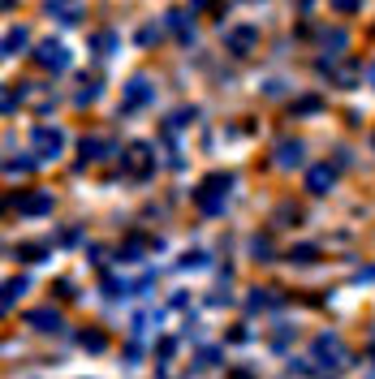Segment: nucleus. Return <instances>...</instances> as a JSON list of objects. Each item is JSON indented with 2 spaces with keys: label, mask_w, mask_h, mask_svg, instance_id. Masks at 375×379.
<instances>
[{
  "label": "nucleus",
  "mask_w": 375,
  "mask_h": 379,
  "mask_svg": "<svg viewBox=\"0 0 375 379\" xmlns=\"http://www.w3.org/2000/svg\"><path fill=\"white\" fill-rule=\"evenodd\" d=\"M27 43H31V35H27V31H22V27H9V31H5V57L27 52Z\"/></svg>",
  "instance_id": "dca6fc26"
},
{
  "label": "nucleus",
  "mask_w": 375,
  "mask_h": 379,
  "mask_svg": "<svg viewBox=\"0 0 375 379\" xmlns=\"http://www.w3.org/2000/svg\"><path fill=\"white\" fill-rule=\"evenodd\" d=\"M220 362V349H203L198 353V366H216Z\"/></svg>",
  "instance_id": "cd10ccee"
},
{
  "label": "nucleus",
  "mask_w": 375,
  "mask_h": 379,
  "mask_svg": "<svg viewBox=\"0 0 375 379\" xmlns=\"http://www.w3.org/2000/svg\"><path fill=\"white\" fill-rule=\"evenodd\" d=\"M13 207L22 216H47V211H52V194H47V190H31V194H22Z\"/></svg>",
  "instance_id": "1a4fd4ad"
},
{
  "label": "nucleus",
  "mask_w": 375,
  "mask_h": 379,
  "mask_svg": "<svg viewBox=\"0 0 375 379\" xmlns=\"http://www.w3.org/2000/svg\"><path fill=\"white\" fill-rule=\"evenodd\" d=\"M302 151H307V147L297 142V138H281V142H277V164H281V168H297V164H302Z\"/></svg>",
  "instance_id": "2eb2a0df"
},
{
  "label": "nucleus",
  "mask_w": 375,
  "mask_h": 379,
  "mask_svg": "<svg viewBox=\"0 0 375 379\" xmlns=\"http://www.w3.org/2000/svg\"><path fill=\"white\" fill-rule=\"evenodd\" d=\"M212 5V0H190V9H207Z\"/></svg>",
  "instance_id": "7c9ffc66"
},
{
  "label": "nucleus",
  "mask_w": 375,
  "mask_h": 379,
  "mask_svg": "<svg viewBox=\"0 0 375 379\" xmlns=\"http://www.w3.org/2000/svg\"><path fill=\"white\" fill-rule=\"evenodd\" d=\"M315 259H319V250H315V246H293V250H289V263H302V267H311Z\"/></svg>",
  "instance_id": "aec40b11"
},
{
  "label": "nucleus",
  "mask_w": 375,
  "mask_h": 379,
  "mask_svg": "<svg viewBox=\"0 0 375 379\" xmlns=\"http://www.w3.org/2000/svg\"><path fill=\"white\" fill-rule=\"evenodd\" d=\"M332 181H337V168H332V164H315V168L307 172V190H311V194H328Z\"/></svg>",
  "instance_id": "f8f14e48"
},
{
  "label": "nucleus",
  "mask_w": 375,
  "mask_h": 379,
  "mask_svg": "<svg viewBox=\"0 0 375 379\" xmlns=\"http://www.w3.org/2000/svg\"><path fill=\"white\" fill-rule=\"evenodd\" d=\"M345 43H349V35H345V31H323V47H328V52H332V47L341 52Z\"/></svg>",
  "instance_id": "5701e85b"
},
{
  "label": "nucleus",
  "mask_w": 375,
  "mask_h": 379,
  "mask_svg": "<svg viewBox=\"0 0 375 379\" xmlns=\"http://www.w3.org/2000/svg\"><path fill=\"white\" fill-rule=\"evenodd\" d=\"M337 57H341V52L319 57V73H323V78H332L337 87H354V82H358V69H354V65H341Z\"/></svg>",
  "instance_id": "423d86ee"
},
{
  "label": "nucleus",
  "mask_w": 375,
  "mask_h": 379,
  "mask_svg": "<svg viewBox=\"0 0 375 379\" xmlns=\"http://www.w3.org/2000/svg\"><path fill=\"white\" fill-rule=\"evenodd\" d=\"M31 164H35V160H5V172H9V177H17V172H31Z\"/></svg>",
  "instance_id": "393cba45"
},
{
  "label": "nucleus",
  "mask_w": 375,
  "mask_h": 379,
  "mask_svg": "<svg viewBox=\"0 0 375 379\" xmlns=\"http://www.w3.org/2000/svg\"><path fill=\"white\" fill-rule=\"evenodd\" d=\"M91 47H95L99 57H112V52H117V31H95V35H91Z\"/></svg>",
  "instance_id": "f3484780"
},
{
  "label": "nucleus",
  "mask_w": 375,
  "mask_h": 379,
  "mask_svg": "<svg viewBox=\"0 0 375 379\" xmlns=\"http://www.w3.org/2000/svg\"><path fill=\"white\" fill-rule=\"evenodd\" d=\"M255 255H259V263H267V259H272V246H267L263 237H255Z\"/></svg>",
  "instance_id": "c85d7f7f"
},
{
  "label": "nucleus",
  "mask_w": 375,
  "mask_h": 379,
  "mask_svg": "<svg viewBox=\"0 0 375 379\" xmlns=\"http://www.w3.org/2000/svg\"><path fill=\"white\" fill-rule=\"evenodd\" d=\"M78 151H82V160H78V164H91V160H108L117 147H112V138H99V134L91 138V134H87V138L78 142Z\"/></svg>",
  "instance_id": "9d476101"
},
{
  "label": "nucleus",
  "mask_w": 375,
  "mask_h": 379,
  "mask_svg": "<svg viewBox=\"0 0 375 379\" xmlns=\"http://www.w3.org/2000/svg\"><path fill=\"white\" fill-rule=\"evenodd\" d=\"M78 341H82V349H91V353H99V349H108V336H104V332H91V327H87V332H82Z\"/></svg>",
  "instance_id": "412c9836"
},
{
  "label": "nucleus",
  "mask_w": 375,
  "mask_h": 379,
  "mask_svg": "<svg viewBox=\"0 0 375 379\" xmlns=\"http://www.w3.org/2000/svg\"><path fill=\"white\" fill-rule=\"evenodd\" d=\"M27 323L35 327V332H61V315L52 311V306H39V311H27Z\"/></svg>",
  "instance_id": "ddd939ff"
},
{
  "label": "nucleus",
  "mask_w": 375,
  "mask_h": 379,
  "mask_svg": "<svg viewBox=\"0 0 375 379\" xmlns=\"http://www.w3.org/2000/svg\"><path fill=\"white\" fill-rule=\"evenodd\" d=\"M229 379H255V375H250V371H233Z\"/></svg>",
  "instance_id": "2f4dec72"
},
{
  "label": "nucleus",
  "mask_w": 375,
  "mask_h": 379,
  "mask_svg": "<svg viewBox=\"0 0 375 379\" xmlns=\"http://www.w3.org/2000/svg\"><path fill=\"white\" fill-rule=\"evenodd\" d=\"M182 267H207V255L203 250H190V255L182 259Z\"/></svg>",
  "instance_id": "a878e982"
},
{
  "label": "nucleus",
  "mask_w": 375,
  "mask_h": 379,
  "mask_svg": "<svg viewBox=\"0 0 375 379\" xmlns=\"http://www.w3.org/2000/svg\"><path fill=\"white\" fill-rule=\"evenodd\" d=\"M156 168V156H152V142H130L125 147V172L134 177V181H147Z\"/></svg>",
  "instance_id": "7ed1b4c3"
},
{
  "label": "nucleus",
  "mask_w": 375,
  "mask_h": 379,
  "mask_svg": "<svg viewBox=\"0 0 375 379\" xmlns=\"http://www.w3.org/2000/svg\"><path fill=\"white\" fill-rule=\"evenodd\" d=\"M17 259H27V263H43V255H47V246L43 241H27V246H17L13 250Z\"/></svg>",
  "instance_id": "a211bd4d"
},
{
  "label": "nucleus",
  "mask_w": 375,
  "mask_h": 379,
  "mask_svg": "<svg viewBox=\"0 0 375 379\" xmlns=\"http://www.w3.org/2000/svg\"><path fill=\"white\" fill-rule=\"evenodd\" d=\"M293 112H319V99H315V95H311V99H297Z\"/></svg>",
  "instance_id": "bb28decb"
},
{
  "label": "nucleus",
  "mask_w": 375,
  "mask_h": 379,
  "mask_svg": "<svg viewBox=\"0 0 375 379\" xmlns=\"http://www.w3.org/2000/svg\"><path fill=\"white\" fill-rule=\"evenodd\" d=\"M147 104H152V82L138 73V78H130V87H125V95H121V117L125 112H138Z\"/></svg>",
  "instance_id": "39448f33"
},
{
  "label": "nucleus",
  "mask_w": 375,
  "mask_h": 379,
  "mask_svg": "<svg viewBox=\"0 0 375 379\" xmlns=\"http://www.w3.org/2000/svg\"><path fill=\"white\" fill-rule=\"evenodd\" d=\"M315 362H319V366H341V362H345V345H341L332 332H323V336L315 341Z\"/></svg>",
  "instance_id": "6e6552de"
},
{
  "label": "nucleus",
  "mask_w": 375,
  "mask_h": 379,
  "mask_svg": "<svg viewBox=\"0 0 375 379\" xmlns=\"http://www.w3.org/2000/svg\"><path fill=\"white\" fill-rule=\"evenodd\" d=\"M95 99H99V82H95V78H87V82H82V91L73 95V104L87 108V104H95Z\"/></svg>",
  "instance_id": "6ab92c4d"
},
{
  "label": "nucleus",
  "mask_w": 375,
  "mask_h": 379,
  "mask_svg": "<svg viewBox=\"0 0 375 379\" xmlns=\"http://www.w3.org/2000/svg\"><path fill=\"white\" fill-rule=\"evenodd\" d=\"M164 27L172 31V35H177V43H194V27H190V17L182 13V9H172V13H164Z\"/></svg>",
  "instance_id": "4468645a"
},
{
  "label": "nucleus",
  "mask_w": 375,
  "mask_h": 379,
  "mask_svg": "<svg viewBox=\"0 0 375 379\" xmlns=\"http://www.w3.org/2000/svg\"><path fill=\"white\" fill-rule=\"evenodd\" d=\"M52 293H61V297H73V285H69V281H61V285H52Z\"/></svg>",
  "instance_id": "c756f323"
},
{
  "label": "nucleus",
  "mask_w": 375,
  "mask_h": 379,
  "mask_svg": "<svg viewBox=\"0 0 375 379\" xmlns=\"http://www.w3.org/2000/svg\"><path fill=\"white\" fill-rule=\"evenodd\" d=\"M255 43H259V31H255V27H233V31H224V47H229L233 57H250V52H255Z\"/></svg>",
  "instance_id": "0eeeda50"
},
{
  "label": "nucleus",
  "mask_w": 375,
  "mask_h": 379,
  "mask_svg": "<svg viewBox=\"0 0 375 379\" xmlns=\"http://www.w3.org/2000/svg\"><path fill=\"white\" fill-rule=\"evenodd\" d=\"M13 5H17V0H5V9H13Z\"/></svg>",
  "instance_id": "72a5a7b5"
},
{
  "label": "nucleus",
  "mask_w": 375,
  "mask_h": 379,
  "mask_svg": "<svg viewBox=\"0 0 375 379\" xmlns=\"http://www.w3.org/2000/svg\"><path fill=\"white\" fill-rule=\"evenodd\" d=\"M43 9L61 17L65 27H73V22H82V0H43Z\"/></svg>",
  "instance_id": "9b49d317"
},
{
  "label": "nucleus",
  "mask_w": 375,
  "mask_h": 379,
  "mask_svg": "<svg viewBox=\"0 0 375 379\" xmlns=\"http://www.w3.org/2000/svg\"><path fill=\"white\" fill-rule=\"evenodd\" d=\"M61 151H65V130L61 125H39L31 134V156L35 160H57Z\"/></svg>",
  "instance_id": "f03ea898"
},
{
  "label": "nucleus",
  "mask_w": 375,
  "mask_h": 379,
  "mask_svg": "<svg viewBox=\"0 0 375 379\" xmlns=\"http://www.w3.org/2000/svg\"><path fill=\"white\" fill-rule=\"evenodd\" d=\"M229 190H233V172H212V177H203V186L194 190V203H198V211L216 216L224 203H229Z\"/></svg>",
  "instance_id": "f257e3e1"
},
{
  "label": "nucleus",
  "mask_w": 375,
  "mask_h": 379,
  "mask_svg": "<svg viewBox=\"0 0 375 379\" xmlns=\"http://www.w3.org/2000/svg\"><path fill=\"white\" fill-rule=\"evenodd\" d=\"M367 82H371V87H375V61H371V69H367Z\"/></svg>",
  "instance_id": "473e14b6"
},
{
  "label": "nucleus",
  "mask_w": 375,
  "mask_h": 379,
  "mask_svg": "<svg viewBox=\"0 0 375 379\" xmlns=\"http://www.w3.org/2000/svg\"><path fill=\"white\" fill-rule=\"evenodd\" d=\"M35 61H39L47 73H65V69H69V47H65L61 39H43V43L35 47Z\"/></svg>",
  "instance_id": "20e7f679"
},
{
  "label": "nucleus",
  "mask_w": 375,
  "mask_h": 379,
  "mask_svg": "<svg viewBox=\"0 0 375 379\" xmlns=\"http://www.w3.org/2000/svg\"><path fill=\"white\" fill-rule=\"evenodd\" d=\"M17 293H27V276H22V281H9V285H5V311L17 302Z\"/></svg>",
  "instance_id": "4be33fe9"
},
{
  "label": "nucleus",
  "mask_w": 375,
  "mask_h": 379,
  "mask_svg": "<svg viewBox=\"0 0 375 379\" xmlns=\"http://www.w3.org/2000/svg\"><path fill=\"white\" fill-rule=\"evenodd\" d=\"M332 9L349 17V13H358V9H362V0H332Z\"/></svg>",
  "instance_id": "b1692460"
}]
</instances>
